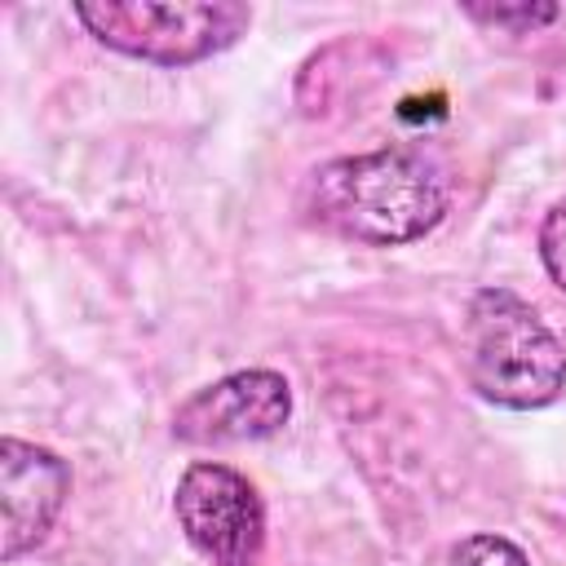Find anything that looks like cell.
I'll return each instance as SVG.
<instances>
[{"instance_id":"cell-1","label":"cell","mask_w":566,"mask_h":566,"mask_svg":"<svg viewBox=\"0 0 566 566\" xmlns=\"http://www.w3.org/2000/svg\"><path fill=\"white\" fill-rule=\"evenodd\" d=\"M301 212L340 239L398 248L424 239L447 217V181L433 159L407 146L340 155L305 177Z\"/></svg>"},{"instance_id":"cell-2","label":"cell","mask_w":566,"mask_h":566,"mask_svg":"<svg viewBox=\"0 0 566 566\" xmlns=\"http://www.w3.org/2000/svg\"><path fill=\"white\" fill-rule=\"evenodd\" d=\"M469 380L495 407L539 411L566 389V349L517 292L482 287L469 301Z\"/></svg>"},{"instance_id":"cell-3","label":"cell","mask_w":566,"mask_h":566,"mask_svg":"<svg viewBox=\"0 0 566 566\" xmlns=\"http://www.w3.org/2000/svg\"><path fill=\"white\" fill-rule=\"evenodd\" d=\"M75 18L124 57L190 66L230 49L248 31L252 9L234 0H80Z\"/></svg>"},{"instance_id":"cell-4","label":"cell","mask_w":566,"mask_h":566,"mask_svg":"<svg viewBox=\"0 0 566 566\" xmlns=\"http://www.w3.org/2000/svg\"><path fill=\"white\" fill-rule=\"evenodd\" d=\"M172 513L208 566H256L265 553V504L230 464H190L172 491Z\"/></svg>"},{"instance_id":"cell-5","label":"cell","mask_w":566,"mask_h":566,"mask_svg":"<svg viewBox=\"0 0 566 566\" xmlns=\"http://www.w3.org/2000/svg\"><path fill=\"white\" fill-rule=\"evenodd\" d=\"M287 420L292 385L270 367H248L190 394L172 416V438L190 447H234L274 438Z\"/></svg>"},{"instance_id":"cell-6","label":"cell","mask_w":566,"mask_h":566,"mask_svg":"<svg viewBox=\"0 0 566 566\" xmlns=\"http://www.w3.org/2000/svg\"><path fill=\"white\" fill-rule=\"evenodd\" d=\"M71 495V469L49 447L4 438L0 442V504H4V562L40 548Z\"/></svg>"},{"instance_id":"cell-7","label":"cell","mask_w":566,"mask_h":566,"mask_svg":"<svg viewBox=\"0 0 566 566\" xmlns=\"http://www.w3.org/2000/svg\"><path fill=\"white\" fill-rule=\"evenodd\" d=\"M447 566H531V562L504 535H464L460 544H451Z\"/></svg>"},{"instance_id":"cell-8","label":"cell","mask_w":566,"mask_h":566,"mask_svg":"<svg viewBox=\"0 0 566 566\" xmlns=\"http://www.w3.org/2000/svg\"><path fill=\"white\" fill-rule=\"evenodd\" d=\"M535 243H539V261H544L548 279L566 292V199H557V203L544 212Z\"/></svg>"},{"instance_id":"cell-9","label":"cell","mask_w":566,"mask_h":566,"mask_svg":"<svg viewBox=\"0 0 566 566\" xmlns=\"http://www.w3.org/2000/svg\"><path fill=\"white\" fill-rule=\"evenodd\" d=\"M464 13L473 22H486V27H544V22L557 18V4H517V9H504V4H495V9L469 4Z\"/></svg>"}]
</instances>
